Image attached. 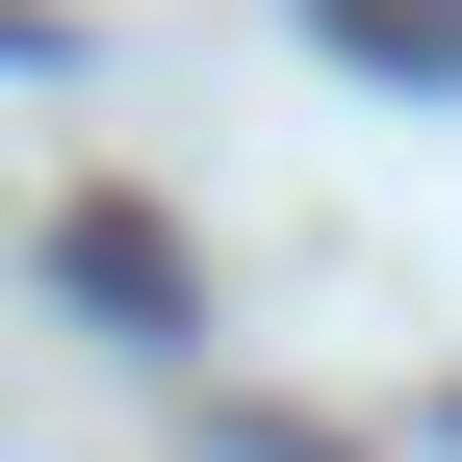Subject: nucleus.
<instances>
[{
  "label": "nucleus",
  "mask_w": 462,
  "mask_h": 462,
  "mask_svg": "<svg viewBox=\"0 0 462 462\" xmlns=\"http://www.w3.org/2000/svg\"><path fill=\"white\" fill-rule=\"evenodd\" d=\"M206 462H360L334 411H257V385H206Z\"/></svg>",
  "instance_id": "obj_3"
},
{
  "label": "nucleus",
  "mask_w": 462,
  "mask_h": 462,
  "mask_svg": "<svg viewBox=\"0 0 462 462\" xmlns=\"http://www.w3.org/2000/svg\"><path fill=\"white\" fill-rule=\"evenodd\" d=\"M0 78H51V0H0Z\"/></svg>",
  "instance_id": "obj_4"
},
{
  "label": "nucleus",
  "mask_w": 462,
  "mask_h": 462,
  "mask_svg": "<svg viewBox=\"0 0 462 462\" xmlns=\"http://www.w3.org/2000/svg\"><path fill=\"white\" fill-rule=\"evenodd\" d=\"M51 282H78L103 334H206V282H180V231H154V206H51Z\"/></svg>",
  "instance_id": "obj_1"
},
{
  "label": "nucleus",
  "mask_w": 462,
  "mask_h": 462,
  "mask_svg": "<svg viewBox=\"0 0 462 462\" xmlns=\"http://www.w3.org/2000/svg\"><path fill=\"white\" fill-rule=\"evenodd\" d=\"M309 51H334V78H437V103H462V0H309Z\"/></svg>",
  "instance_id": "obj_2"
}]
</instances>
